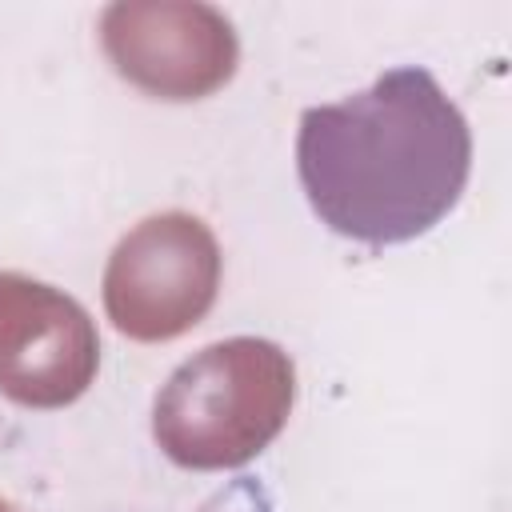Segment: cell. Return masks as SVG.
<instances>
[{
  "label": "cell",
  "mask_w": 512,
  "mask_h": 512,
  "mask_svg": "<svg viewBox=\"0 0 512 512\" xmlns=\"http://www.w3.org/2000/svg\"><path fill=\"white\" fill-rule=\"evenodd\" d=\"M296 172L320 224L360 244H408L464 196L472 132L428 68H388L372 88L300 116Z\"/></svg>",
  "instance_id": "obj_1"
},
{
  "label": "cell",
  "mask_w": 512,
  "mask_h": 512,
  "mask_svg": "<svg viewBox=\"0 0 512 512\" xmlns=\"http://www.w3.org/2000/svg\"><path fill=\"white\" fill-rule=\"evenodd\" d=\"M288 404L292 364L276 344H212L156 396V440L184 468H232L280 432Z\"/></svg>",
  "instance_id": "obj_2"
}]
</instances>
